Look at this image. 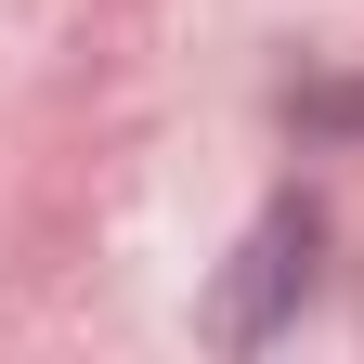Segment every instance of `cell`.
<instances>
[{"instance_id":"cell-1","label":"cell","mask_w":364,"mask_h":364,"mask_svg":"<svg viewBox=\"0 0 364 364\" xmlns=\"http://www.w3.org/2000/svg\"><path fill=\"white\" fill-rule=\"evenodd\" d=\"M287 273H312V208H273L260 221V247H247V299L221 312V338H260V312H273V287Z\"/></svg>"}]
</instances>
